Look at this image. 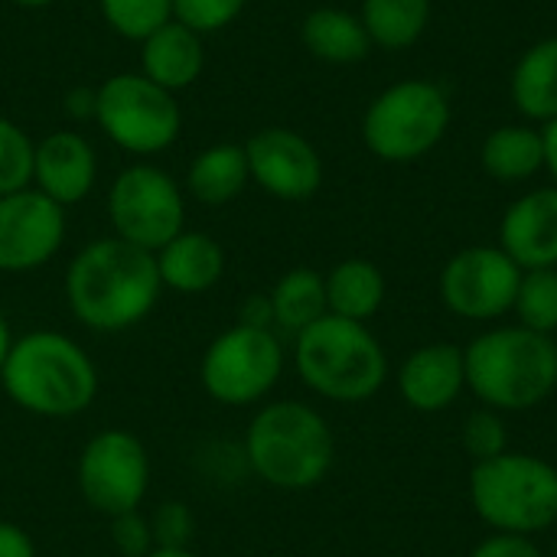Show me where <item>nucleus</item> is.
Instances as JSON below:
<instances>
[{"label": "nucleus", "mask_w": 557, "mask_h": 557, "mask_svg": "<svg viewBox=\"0 0 557 557\" xmlns=\"http://www.w3.org/2000/svg\"><path fill=\"white\" fill-rule=\"evenodd\" d=\"M62 290L72 317L85 330L124 333L153 313L163 284L150 251L111 235L88 242L69 261Z\"/></svg>", "instance_id": "1"}, {"label": "nucleus", "mask_w": 557, "mask_h": 557, "mask_svg": "<svg viewBox=\"0 0 557 557\" xmlns=\"http://www.w3.org/2000/svg\"><path fill=\"white\" fill-rule=\"evenodd\" d=\"M467 392L483 408L522 414L542 408L557 392L555 336L532 333L519 323L490 326L463 346Z\"/></svg>", "instance_id": "2"}, {"label": "nucleus", "mask_w": 557, "mask_h": 557, "mask_svg": "<svg viewBox=\"0 0 557 557\" xmlns=\"http://www.w3.org/2000/svg\"><path fill=\"white\" fill-rule=\"evenodd\" d=\"M0 385L20 411L62 421L95 405L98 369L72 336L33 330L13 339L0 369Z\"/></svg>", "instance_id": "3"}, {"label": "nucleus", "mask_w": 557, "mask_h": 557, "mask_svg": "<svg viewBox=\"0 0 557 557\" xmlns=\"http://www.w3.org/2000/svg\"><path fill=\"white\" fill-rule=\"evenodd\" d=\"M245 463L274 490H313L336 463L333 428L307 401H268L255 411L245 431Z\"/></svg>", "instance_id": "4"}, {"label": "nucleus", "mask_w": 557, "mask_h": 557, "mask_svg": "<svg viewBox=\"0 0 557 557\" xmlns=\"http://www.w3.org/2000/svg\"><path fill=\"white\" fill-rule=\"evenodd\" d=\"M294 369L313 395L336 405H362L388 382V356L369 323L333 313L294 336Z\"/></svg>", "instance_id": "5"}, {"label": "nucleus", "mask_w": 557, "mask_h": 557, "mask_svg": "<svg viewBox=\"0 0 557 557\" xmlns=\"http://www.w3.org/2000/svg\"><path fill=\"white\" fill-rule=\"evenodd\" d=\"M470 506L493 532L535 539L557 525V467L522 450L473 463Z\"/></svg>", "instance_id": "6"}, {"label": "nucleus", "mask_w": 557, "mask_h": 557, "mask_svg": "<svg viewBox=\"0 0 557 557\" xmlns=\"http://www.w3.org/2000/svg\"><path fill=\"white\" fill-rule=\"evenodd\" d=\"M450 121L454 108L437 82L405 78L369 101L362 144L382 163H414L444 140Z\"/></svg>", "instance_id": "7"}, {"label": "nucleus", "mask_w": 557, "mask_h": 557, "mask_svg": "<svg viewBox=\"0 0 557 557\" xmlns=\"http://www.w3.org/2000/svg\"><path fill=\"white\" fill-rule=\"evenodd\" d=\"M284 362V346L274 330L235 323L206 346L199 385L222 408H251L274 392Z\"/></svg>", "instance_id": "8"}, {"label": "nucleus", "mask_w": 557, "mask_h": 557, "mask_svg": "<svg viewBox=\"0 0 557 557\" xmlns=\"http://www.w3.org/2000/svg\"><path fill=\"white\" fill-rule=\"evenodd\" d=\"M95 121L121 150L150 157L173 147L183 127V108L173 91L144 72H121L95 91Z\"/></svg>", "instance_id": "9"}, {"label": "nucleus", "mask_w": 557, "mask_h": 557, "mask_svg": "<svg viewBox=\"0 0 557 557\" xmlns=\"http://www.w3.org/2000/svg\"><path fill=\"white\" fill-rule=\"evenodd\" d=\"M108 219L121 242L157 255L183 232V189L166 170L153 163H134L121 170L108 189Z\"/></svg>", "instance_id": "10"}, {"label": "nucleus", "mask_w": 557, "mask_h": 557, "mask_svg": "<svg viewBox=\"0 0 557 557\" xmlns=\"http://www.w3.org/2000/svg\"><path fill=\"white\" fill-rule=\"evenodd\" d=\"M75 486L85 506L104 519L137 512L150 490V454L124 428H104L78 454Z\"/></svg>", "instance_id": "11"}, {"label": "nucleus", "mask_w": 557, "mask_h": 557, "mask_svg": "<svg viewBox=\"0 0 557 557\" xmlns=\"http://www.w3.org/2000/svg\"><path fill=\"white\" fill-rule=\"evenodd\" d=\"M522 268L499 245H470L441 268V304L467 323H496L512 313Z\"/></svg>", "instance_id": "12"}, {"label": "nucleus", "mask_w": 557, "mask_h": 557, "mask_svg": "<svg viewBox=\"0 0 557 557\" xmlns=\"http://www.w3.org/2000/svg\"><path fill=\"white\" fill-rule=\"evenodd\" d=\"M65 242V209L36 186L0 196V271L29 274L49 264Z\"/></svg>", "instance_id": "13"}, {"label": "nucleus", "mask_w": 557, "mask_h": 557, "mask_svg": "<svg viewBox=\"0 0 557 557\" xmlns=\"http://www.w3.org/2000/svg\"><path fill=\"white\" fill-rule=\"evenodd\" d=\"M251 183L284 202H304L323 186L320 150L290 127H261L245 144Z\"/></svg>", "instance_id": "14"}, {"label": "nucleus", "mask_w": 557, "mask_h": 557, "mask_svg": "<svg viewBox=\"0 0 557 557\" xmlns=\"http://www.w3.org/2000/svg\"><path fill=\"white\" fill-rule=\"evenodd\" d=\"M398 395L411 411L421 414H441L457 405V398L467 392V362L463 346L437 339L418 346L401 366H398Z\"/></svg>", "instance_id": "15"}, {"label": "nucleus", "mask_w": 557, "mask_h": 557, "mask_svg": "<svg viewBox=\"0 0 557 557\" xmlns=\"http://www.w3.org/2000/svg\"><path fill=\"white\" fill-rule=\"evenodd\" d=\"M496 245L522 271L557 268V186L522 193L503 212Z\"/></svg>", "instance_id": "16"}, {"label": "nucleus", "mask_w": 557, "mask_h": 557, "mask_svg": "<svg viewBox=\"0 0 557 557\" xmlns=\"http://www.w3.org/2000/svg\"><path fill=\"white\" fill-rule=\"evenodd\" d=\"M98 180V157L78 131H52L36 144L33 153V183L52 202L75 206L82 202Z\"/></svg>", "instance_id": "17"}, {"label": "nucleus", "mask_w": 557, "mask_h": 557, "mask_svg": "<svg viewBox=\"0 0 557 557\" xmlns=\"http://www.w3.org/2000/svg\"><path fill=\"white\" fill-rule=\"evenodd\" d=\"M206 69L202 36L180 20L163 23L140 42V72L166 91L189 88Z\"/></svg>", "instance_id": "18"}, {"label": "nucleus", "mask_w": 557, "mask_h": 557, "mask_svg": "<svg viewBox=\"0 0 557 557\" xmlns=\"http://www.w3.org/2000/svg\"><path fill=\"white\" fill-rule=\"evenodd\" d=\"M153 258H157L163 290H176V294H189V297L212 290L225 274V251L206 232L183 228Z\"/></svg>", "instance_id": "19"}, {"label": "nucleus", "mask_w": 557, "mask_h": 557, "mask_svg": "<svg viewBox=\"0 0 557 557\" xmlns=\"http://www.w3.org/2000/svg\"><path fill=\"white\" fill-rule=\"evenodd\" d=\"M509 95L516 111L529 124H548L557 117V36L532 42L512 75H509Z\"/></svg>", "instance_id": "20"}, {"label": "nucleus", "mask_w": 557, "mask_h": 557, "mask_svg": "<svg viewBox=\"0 0 557 557\" xmlns=\"http://www.w3.org/2000/svg\"><path fill=\"white\" fill-rule=\"evenodd\" d=\"M304 49L330 65H352L372 52V39L359 20V13L339 7H317L300 23Z\"/></svg>", "instance_id": "21"}, {"label": "nucleus", "mask_w": 557, "mask_h": 557, "mask_svg": "<svg viewBox=\"0 0 557 557\" xmlns=\"http://www.w3.org/2000/svg\"><path fill=\"white\" fill-rule=\"evenodd\" d=\"M480 163L496 183H525L545 170V144L535 124H499L483 137Z\"/></svg>", "instance_id": "22"}, {"label": "nucleus", "mask_w": 557, "mask_h": 557, "mask_svg": "<svg viewBox=\"0 0 557 557\" xmlns=\"http://www.w3.org/2000/svg\"><path fill=\"white\" fill-rule=\"evenodd\" d=\"M326 310L343 320L369 323L385 304V274L369 258H346L323 274Z\"/></svg>", "instance_id": "23"}, {"label": "nucleus", "mask_w": 557, "mask_h": 557, "mask_svg": "<svg viewBox=\"0 0 557 557\" xmlns=\"http://www.w3.org/2000/svg\"><path fill=\"white\" fill-rule=\"evenodd\" d=\"M251 183L245 144H212L186 170V189L202 206H228Z\"/></svg>", "instance_id": "24"}, {"label": "nucleus", "mask_w": 557, "mask_h": 557, "mask_svg": "<svg viewBox=\"0 0 557 557\" xmlns=\"http://www.w3.org/2000/svg\"><path fill=\"white\" fill-rule=\"evenodd\" d=\"M271 310H274V330L300 336L307 326H313L320 317H326V281L313 268H290L277 277L271 287Z\"/></svg>", "instance_id": "25"}, {"label": "nucleus", "mask_w": 557, "mask_h": 557, "mask_svg": "<svg viewBox=\"0 0 557 557\" xmlns=\"http://www.w3.org/2000/svg\"><path fill=\"white\" fill-rule=\"evenodd\" d=\"M434 0H362L359 20L372 46L401 52L411 49L431 26Z\"/></svg>", "instance_id": "26"}, {"label": "nucleus", "mask_w": 557, "mask_h": 557, "mask_svg": "<svg viewBox=\"0 0 557 557\" xmlns=\"http://www.w3.org/2000/svg\"><path fill=\"white\" fill-rule=\"evenodd\" d=\"M516 323L555 336L557 333V268H539V271H522L519 294L512 304Z\"/></svg>", "instance_id": "27"}, {"label": "nucleus", "mask_w": 557, "mask_h": 557, "mask_svg": "<svg viewBox=\"0 0 557 557\" xmlns=\"http://www.w3.org/2000/svg\"><path fill=\"white\" fill-rule=\"evenodd\" d=\"M98 7L117 36L137 42L173 20V0H98Z\"/></svg>", "instance_id": "28"}, {"label": "nucleus", "mask_w": 557, "mask_h": 557, "mask_svg": "<svg viewBox=\"0 0 557 557\" xmlns=\"http://www.w3.org/2000/svg\"><path fill=\"white\" fill-rule=\"evenodd\" d=\"M33 153L36 144L26 137V131L10 117H0V196L33 183Z\"/></svg>", "instance_id": "29"}, {"label": "nucleus", "mask_w": 557, "mask_h": 557, "mask_svg": "<svg viewBox=\"0 0 557 557\" xmlns=\"http://www.w3.org/2000/svg\"><path fill=\"white\" fill-rule=\"evenodd\" d=\"M463 450L473 457V463H486L496 460L509 450V428H506V414L493 411V408H476L467 414L463 431H460Z\"/></svg>", "instance_id": "30"}, {"label": "nucleus", "mask_w": 557, "mask_h": 557, "mask_svg": "<svg viewBox=\"0 0 557 557\" xmlns=\"http://www.w3.org/2000/svg\"><path fill=\"white\" fill-rule=\"evenodd\" d=\"M248 0H173V20L186 23L189 29L202 33H219L238 20Z\"/></svg>", "instance_id": "31"}, {"label": "nucleus", "mask_w": 557, "mask_h": 557, "mask_svg": "<svg viewBox=\"0 0 557 557\" xmlns=\"http://www.w3.org/2000/svg\"><path fill=\"white\" fill-rule=\"evenodd\" d=\"M150 529H153L157 548H189V542L196 535V516L186 503L166 499L153 509Z\"/></svg>", "instance_id": "32"}, {"label": "nucleus", "mask_w": 557, "mask_h": 557, "mask_svg": "<svg viewBox=\"0 0 557 557\" xmlns=\"http://www.w3.org/2000/svg\"><path fill=\"white\" fill-rule=\"evenodd\" d=\"M111 522V542L114 548L121 552V557H147L157 545H153V529H150V519L137 512H124V516H114L108 519Z\"/></svg>", "instance_id": "33"}, {"label": "nucleus", "mask_w": 557, "mask_h": 557, "mask_svg": "<svg viewBox=\"0 0 557 557\" xmlns=\"http://www.w3.org/2000/svg\"><path fill=\"white\" fill-rule=\"evenodd\" d=\"M470 557H545L542 548L535 545V539L525 535H506V532H493L486 535Z\"/></svg>", "instance_id": "34"}, {"label": "nucleus", "mask_w": 557, "mask_h": 557, "mask_svg": "<svg viewBox=\"0 0 557 557\" xmlns=\"http://www.w3.org/2000/svg\"><path fill=\"white\" fill-rule=\"evenodd\" d=\"M0 557H36V545L23 525L0 519Z\"/></svg>", "instance_id": "35"}, {"label": "nucleus", "mask_w": 557, "mask_h": 557, "mask_svg": "<svg viewBox=\"0 0 557 557\" xmlns=\"http://www.w3.org/2000/svg\"><path fill=\"white\" fill-rule=\"evenodd\" d=\"M238 323L245 326H261V330H274V310H271V297L268 294H251L242 310H238ZM277 333V330H274Z\"/></svg>", "instance_id": "36"}, {"label": "nucleus", "mask_w": 557, "mask_h": 557, "mask_svg": "<svg viewBox=\"0 0 557 557\" xmlns=\"http://www.w3.org/2000/svg\"><path fill=\"white\" fill-rule=\"evenodd\" d=\"M65 111H69V117L95 121V91H91V88H75V91H69Z\"/></svg>", "instance_id": "37"}, {"label": "nucleus", "mask_w": 557, "mask_h": 557, "mask_svg": "<svg viewBox=\"0 0 557 557\" xmlns=\"http://www.w3.org/2000/svg\"><path fill=\"white\" fill-rule=\"evenodd\" d=\"M542 144H545V173L552 176V186H557V117L542 124Z\"/></svg>", "instance_id": "38"}, {"label": "nucleus", "mask_w": 557, "mask_h": 557, "mask_svg": "<svg viewBox=\"0 0 557 557\" xmlns=\"http://www.w3.org/2000/svg\"><path fill=\"white\" fill-rule=\"evenodd\" d=\"M10 346H13V333H10V323H7V313L0 310V369L10 356Z\"/></svg>", "instance_id": "39"}, {"label": "nucleus", "mask_w": 557, "mask_h": 557, "mask_svg": "<svg viewBox=\"0 0 557 557\" xmlns=\"http://www.w3.org/2000/svg\"><path fill=\"white\" fill-rule=\"evenodd\" d=\"M147 557H196L189 548H153Z\"/></svg>", "instance_id": "40"}, {"label": "nucleus", "mask_w": 557, "mask_h": 557, "mask_svg": "<svg viewBox=\"0 0 557 557\" xmlns=\"http://www.w3.org/2000/svg\"><path fill=\"white\" fill-rule=\"evenodd\" d=\"M16 7H26V10H39V7H49V3H55V0H13Z\"/></svg>", "instance_id": "41"}, {"label": "nucleus", "mask_w": 557, "mask_h": 557, "mask_svg": "<svg viewBox=\"0 0 557 557\" xmlns=\"http://www.w3.org/2000/svg\"><path fill=\"white\" fill-rule=\"evenodd\" d=\"M555 557H557V548H555Z\"/></svg>", "instance_id": "42"}]
</instances>
